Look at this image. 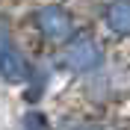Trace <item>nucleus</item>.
<instances>
[{"label": "nucleus", "mask_w": 130, "mask_h": 130, "mask_svg": "<svg viewBox=\"0 0 130 130\" xmlns=\"http://www.w3.org/2000/svg\"><path fill=\"white\" fill-rule=\"evenodd\" d=\"M0 74H3V80L9 83H24L30 77V65L27 59L21 56L9 39V30L0 24Z\"/></svg>", "instance_id": "3"}, {"label": "nucleus", "mask_w": 130, "mask_h": 130, "mask_svg": "<svg viewBox=\"0 0 130 130\" xmlns=\"http://www.w3.org/2000/svg\"><path fill=\"white\" fill-rule=\"evenodd\" d=\"M36 24H39V30L44 32V39L59 41V44L74 36V18L68 15L62 6H44V9H39Z\"/></svg>", "instance_id": "2"}, {"label": "nucleus", "mask_w": 130, "mask_h": 130, "mask_svg": "<svg viewBox=\"0 0 130 130\" xmlns=\"http://www.w3.org/2000/svg\"><path fill=\"white\" fill-rule=\"evenodd\" d=\"M106 27L115 36H130V0H112L106 9Z\"/></svg>", "instance_id": "4"}, {"label": "nucleus", "mask_w": 130, "mask_h": 130, "mask_svg": "<svg viewBox=\"0 0 130 130\" xmlns=\"http://www.w3.org/2000/svg\"><path fill=\"white\" fill-rule=\"evenodd\" d=\"M83 130H101V127H83Z\"/></svg>", "instance_id": "6"}, {"label": "nucleus", "mask_w": 130, "mask_h": 130, "mask_svg": "<svg viewBox=\"0 0 130 130\" xmlns=\"http://www.w3.org/2000/svg\"><path fill=\"white\" fill-rule=\"evenodd\" d=\"M24 130H47V118L41 112H27L24 115Z\"/></svg>", "instance_id": "5"}, {"label": "nucleus", "mask_w": 130, "mask_h": 130, "mask_svg": "<svg viewBox=\"0 0 130 130\" xmlns=\"http://www.w3.org/2000/svg\"><path fill=\"white\" fill-rule=\"evenodd\" d=\"M62 62L68 65L71 71H77V74H89V71H95V68H101L104 50H101V44H98L92 36H80V39H74L71 44H68Z\"/></svg>", "instance_id": "1"}]
</instances>
